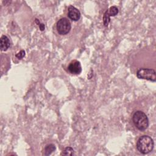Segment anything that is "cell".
<instances>
[{
    "instance_id": "obj_12",
    "label": "cell",
    "mask_w": 156,
    "mask_h": 156,
    "mask_svg": "<svg viewBox=\"0 0 156 156\" xmlns=\"http://www.w3.org/2000/svg\"><path fill=\"white\" fill-rule=\"evenodd\" d=\"M25 54H26V52L24 50H21L20 52H18L16 55V57L18 58V59H22L24 56H25Z\"/></svg>"
},
{
    "instance_id": "obj_2",
    "label": "cell",
    "mask_w": 156,
    "mask_h": 156,
    "mask_svg": "<svg viewBox=\"0 0 156 156\" xmlns=\"http://www.w3.org/2000/svg\"><path fill=\"white\" fill-rule=\"evenodd\" d=\"M133 124L140 131L145 130L149 126V119L147 115L142 111L135 112L132 116Z\"/></svg>"
},
{
    "instance_id": "obj_11",
    "label": "cell",
    "mask_w": 156,
    "mask_h": 156,
    "mask_svg": "<svg viewBox=\"0 0 156 156\" xmlns=\"http://www.w3.org/2000/svg\"><path fill=\"white\" fill-rule=\"evenodd\" d=\"M62 155H74V149L71 147H66L65 148V149L62 152Z\"/></svg>"
},
{
    "instance_id": "obj_9",
    "label": "cell",
    "mask_w": 156,
    "mask_h": 156,
    "mask_svg": "<svg viewBox=\"0 0 156 156\" xmlns=\"http://www.w3.org/2000/svg\"><path fill=\"white\" fill-rule=\"evenodd\" d=\"M107 10L110 16H114L118 13V9L116 6H112Z\"/></svg>"
},
{
    "instance_id": "obj_1",
    "label": "cell",
    "mask_w": 156,
    "mask_h": 156,
    "mask_svg": "<svg viewBox=\"0 0 156 156\" xmlns=\"http://www.w3.org/2000/svg\"><path fill=\"white\" fill-rule=\"evenodd\" d=\"M154 146L153 139L149 135H143L140 136L136 143L138 151L143 154H147L151 152Z\"/></svg>"
},
{
    "instance_id": "obj_8",
    "label": "cell",
    "mask_w": 156,
    "mask_h": 156,
    "mask_svg": "<svg viewBox=\"0 0 156 156\" xmlns=\"http://www.w3.org/2000/svg\"><path fill=\"white\" fill-rule=\"evenodd\" d=\"M56 149L55 146L53 144H49L46 145L44 147V154L45 155H51L53 152H54Z\"/></svg>"
},
{
    "instance_id": "obj_4",
    "label": "cell",
    "mask_w": 156,
    "mask_h": 156,
    "mask_svg": "<svg viewBox=\"0 0 156 156\" xmlns=\"http://www.w3.org/2000/svg\"><path fill=\"white\" fill-rule=\"evenodd\" d=\"M56 28L60 35H66L71 30V24L66 18H62L57 21Z\"/></svg>"
},
{
    "instance_id": "obj_7",
    "label": "cell",
    "mask_w": 156,
    "mask_h": 156,
    "mask_svg": "<svg viewBox=\"0 0 156 156\" xmlns=\"http://www.w3.org/2000/svg\"><path fill=\"white\" fill-rule=\"evenodd\" d=\"M10 46L9 38L6 35H2L0 38V48L2 51H5Z\"/></svg>"
},
{
    "instance_id": "obj_5",
    "label": "cell",
    "mask_w": 156,
    "mask_h": 156,
    "mask_svg": "<svg viewBox=\"0 0 156 156\" xmlns=\"http://www.w3.org/2000/svg\"><path fill=\"white\" fill-rule=\"evenodd\" d=\"M68 71L74 74H79L82 72V66L79 61L72 60L68 66Z\"/></svg>"
},
{
    "instance_id": "obj_3",
    "label": "cell",
    "mask_w": 156,
    "mask_h": 156,
    "mask_svg": "<svg viewBox=\"0 0 156 156\" xmlns=\"http://www.w3.org/2000/svg\"><path fill=\"white\" fill-rule=\"evenodd\" d=\"M136 76L140 79H145L152 82L156 81V73L152 68H140L136 72Z\"/></svg>"
},
{
    "instance_id": "obj_6",
    "label": "cell",
    "mask_w": 156,
    "mask_h": 156,
    "mask_svg": "<svg viewBox=\"0 0 156 156\" xmlns=\"http://www.w3.org/2000/svg\"><path fill=\"white\" fill-rule=\"evenodd\" d=\"M68 16L73 21H77L80 18V12L74 6L70 5L68 8Z\"/></svg>"
},
{
    "instance_id": "obj_13",
    "label": "cell",
    "mask_w": 156,
    "mask_h": 156,
    "mask_svg": "<svg viewBox=\"0 0 156 156\" xmlns=\"http://www.w3.org/2000/svg\"><path fill=\"white\" fill-rule=\"evenodd\" d=\"M39 27H40V29L43 31L44 30V24L43 23H40L39 25Z\"/></svg>"
},
{
    "instance_id": "obj_10",
    "label": "cell",
    "mask_w": 156,
    "mask_h": 156,
    "mask_svg": "<svg viewBox=\"0 0 156 156\" xmlns=\"http://www.w3.org/2000/svg\"><path fill=\"white\" fill-rule=\"evenodd\" d=\"M110 21V16H109V15L107 12V10H106L103 16V23H104V26H105V27L108 26Z\"/></svg>"
}]
</instances>
